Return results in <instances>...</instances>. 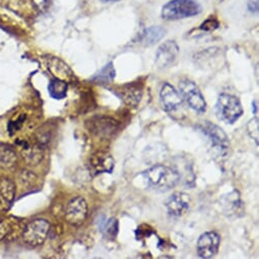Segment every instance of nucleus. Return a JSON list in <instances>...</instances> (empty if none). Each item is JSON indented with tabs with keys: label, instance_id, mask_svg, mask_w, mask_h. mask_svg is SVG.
<instances>
[{
	"label": "nucleus",
	"instance_id": "1",
	"mask_svg": "<svg viewBox=\"0 0 259 259\" xmlns=\"http://www.w3.org/2000/svg\"><path fill=\"white\" fill-rule=\"evenodd\" d=\"M144 176L149 186L160 192L174 188L180 181V174L175 169L165 165H156L148 169Z\"/></svg>",
	"mask_w": 259,
	"mask_h": 259
},
{
	"label": "nucleus",
	"instance_id": "2",
	"mask_svg": "<svg viewBox=\"0 0 259 259\" xmlns=\"http://www.w3.org/2000/svg\"><path fill=\"white\" fill-rule=\"evenodd\" d=\"M201 8L195 0H171L162 10V19L177 21L199 15Z\"/></svg>",
	"mask_w": 259,
	"mask_h": 259
},
{
	"label": "nucleus",
	"instance_id": "3",
	"mask_svg": "<svg viewBox=\"0 0 259 259\" xmlns=\"http://www.w3.org/2000/svg\"><path fill=\"white\" fill-rule=\"evenodd\" d=\"M215 109L219 118L227 124H234L243 114V108L240 100L229 94L220 95Z\"/></svg>",
	"mask_w": 259,
	"mask_h": 259
},
{
	"label": "nucleus",
	"instance_id": "4",
	"mask_svg": "<svg viewBox=\"0 0 259 259\" xmlns=\"http://www.w3.org/2000/svg\"><path fill=\"white\" fill-rule=\"evenodd\" d=\"M179 89L183 100L186 101L192 110L198 113H204L206 111V102L204 97L193 81L183 79L179 83Z\"/></svg>",
	"mask_w": 259,
	"mask_h": 259
},
{
	"label": "nucleus",
	"instance_id": "5",
	"mask_svg": "<svg viewBox=\"0 0 259 259\" xmlns=\"http://www.w3.org/2000/svg\"><path fill=\"white\" fill-rule=\"evenodd\" d=\"M49 231L50 224L46 220L37 219L26 226L23 232V238L31 246H40L47 239Z\"/></svg>",
	"mask_w": 259,
	"mask_h": 259
},
{
	"label": "nucleus",
	"instance_id": "6",
	"mask_svg": "<svg viewBox=\"0 0 259 259\" xmlns=\"http://www.w3.org/2000/svg\"><path fill=\"white\" fill-rule=\"evenodd\" d=\"M88 126L90 133L100 139H110L118 129V123L114 119L106 116L92 118Z\"/></svg>",
	"mask_w": 259,
	"mask_h": 259
},
{
	"label": "nucleus",
	"instance_id": "7",
	"mask_svg": "<svg viewBox=\"0 0 259 259\" xmlns=\"http://www.w3.org/2000/svg\"><path fill=\"white\" fill-rule=\"evenodd\" d=\"M88 217V203L81 196L72 198L65 209V219L73 227L81 226Z\"/></svg>",
	"mask_w": 259,
	"mask_h": 259
},
{
	"label": "nucleus",
	"instance_id": "8",
	"mask_svg": "<svg viewBox=\"0 0 259 259\" xmlns=\"http://www.w3.org/2000/svg\"><path fill=\"white\" fill-rule=\"evenodd\" d=\"M179 55V47L174 41H167L162 44L156 54V64L161 69L174 65Z\"/></svg>",
	"mask_w": 259,
	"mask_h": 259
},
{
	"label": "nucleus",
	"instance_id": "9",
	"mask_svg": "<svg viewBox=\"0 0 259 259\" xmlns=\"http://www.w3.org/2000/svg\"><path fill=\"white\" fill-rule=\"evenodd\" d=\"M221 238L215 232H206L202 234L197 241V252L202 258L214 256L220 248Z\"/></svg>",
	"mask_w": 259,
	"mask_h": 259
},
{
	"label": "nucleus",
	"instance_id": "10",
	"mask_svg": "<svg viewBox=\"0 0 259 259\" xmlns=\"http://www.w3.org/2000/svg\"><path fill=\"white\" fill-rule=\"evenodd\" d=\"M89 166L94 174L111 173L115 166L113 157L104 151H99L93 154L89 160Z\"/></svg>",
	"mask_w": 259,
	"mask_h": 259
},
{
	"label": "nucleus",
	"instance_id": "11",
	"mask_svg": "<svg viewBox=\"0 0 259 259\" xmlns=\"http://www.w3.org/2000/svg\"><path fill=\"white\" fill-rule=\"evenodd\" d=\"M161 103L163 108L167 112H173L177 110L183 103L181 94L169 82H165L160 93Z\"/></svg>",
	"mask_w": 259,
	"mask_h": 259
},
{
	"label": "nucleus",
	"instance_id": "12",
	"mask_svg": "<svg viewBox=\"0 0 259 259\" xmlns=\"http://www.w3.org/2000/svg\"><path fill=\"white\" fill-rule=\"evenodd\" d=\"M190 197L189 195L182 193V192H177L174 193L166 203L168 212L171 215L174 217H181L184 213L187 212V210L190 207Z\"/></svg>",
	"mask_w": 259,
	"mask_h": 259
},
{
	"label": "nucleus",
	"instance_id": "13",
	"mask_svg": "<svg viewBox=\"0 0 259 259\" xmlns=\"http://www.w3.org/2000/svg\"><path fill=\"white\" fill-rule=\"evenodd\" d=\"M204 133L208 136L211 140V143L214 148L219 149L220 151L228 149V138L223 132V129L217 125H213L209 122H206L203 128Z\"/></svg>",
	"mask_w": 259,
	"mask_h": 259
},
{
	"label": "nucleus",
	"instance_id": "14",
	"mask_svg": "<svg viewBox=\"0 0 259 259\" xmlns=\"http://www.w3.org/2000/svg\"><path fill=\"white\" fill-rule=\"evenodd\" d=\"M166 34V30L159 26L151 27L147 30H145L141 37H140V43L145 46H151L159 42L164 38Z\"/></svg>",
	"mask_w": 259,
	"mask_h": 259
},
{
	"label": "nucleus",
	"instance_id": "15",
	"mask_svg": "<svg viewBox=\"0 0 259 259\" xmlns=\"http://www.w3.org/2000/svg\"><path fill=\"white\" fill-rule=\"evenodd\" d=\"M49 69L56 76V78H59L65 81L73 78V73L68 68V66L57 58L52 59V61L49 64Z\"/></svg>",
	"mask_w": 259,
	"mask_h": 259
},
{
	"label": "nucleus",
	"instance_id": "16",
	"mask_svg": "<svg viewBox=\"0 0 259 259\" xmlns=\"http://www.w3.org/2000/svg\"><path fill=\"white\" fill-rule=\"evenodd\" d=\"M49 95L51 98L55 100H61L66 97L67 94V83L65 80L54 78L50 81L49 87Z\"/></svg>",
	"mask_w": 259,
	"mask_h": 259
},
{
	"label": "nucleus",
	"instance_id": "17",
	"mask_svg": "<svg viewBox=\"0 0 259 259\" xmlns=\"http://www.w3.org/2000/svg\"><path fill=\"white\" fill-rule=\"evenodd\" d=\"M122 97L127 105L137 106L141 101L142 91L140 89L132 87L131 89L122 91Z\"/></svg>",
	"mask_w": 259,
	"mask_h": 259
},
{
	"label": "nucleus",
	"instance_id": "18",
	"mask_svg": "<svg viewBox=\"0 0 259 259\" xmlns=\"http://www.w3.org/2000/svg\"><path fill=\"white\" fill-rule=\"evenodd\" d=\"M17 160L16 153L7 147H0V164L4 166H13Z\"/></svg>",
	"mask_w": 259,
	"mask_h": 259
},
{
	"label": "nucleus",
	"instance_id": "19",
	"mask_svg": "<svg viewBox=\"0 0 259 259\" xmlns=\"http://www.w3.org/2000/svg\"><path fill=\"white\" fill-rule=\"evenodd\" d=\"M115 69L113 67V63L110 62L108 65H106L99 73H97L93 79L97 80V81H103V82H107V81H111L113 80V78L115 77Z\"/></svg>",
	"mask_w": 259,
	"mask_h": 259
},
{
	"label": "nucleus",
	"instance_id": "20",
	"mask_svg": "<svg viewBox=\"0 0 259 259\" xmlns=\"http://www.w3.org/2000/svg\"><path fill=\"white\" fill-rule=\"evenodd\" d=\"M248 128V133L251 136V138L258 144V119H252L249 121V124L247 126Z\"/></svg>",
	"mask_w": 259,
	"mask_h": 259
},
{
	"label": "nucleus",
	"instance_id": "21",
	"mask_svg": "<svg viewBox=\"0 0 259 259\" xmlns=\"http://www.w3.org/2000/svg\"><path fill=\"white\" fill-rule=\"evenodd\" d=\"M118 231V223L116 219H111L106 224V233L110 237H115Z\"/></svg>",
	"mask_w": 259,
	"mask_h": 259
},
{
	"label": "nucleus",
	"instance_id": "22",
	"mask_svg": "<svg viewBox=\"0 0 259 259\" xmlns=\"http://www.w3.org/2000/svg\"><path fill=\"white\" fill-rule=\"evenodd\" d=\"M218 27H219V23L214 19H208L201 25L200 29L205 32H211L218 29Z\"/></svg>",
	"mask_w": 259,
	"mask_h": 259
},
{
	"label": "nucleus",
	"instance_id": "23",
	"mask_svg": "<svg viewBox=\"0 0 259 259\" xmlns=\"http://www.w3.org/2000/svg\"><path fill=\"white\" fill-rule=\"evenodd\" d=\"M9 231H10L9 224L3 220H0V240L7 236Z\"/></svg>",
	"mask_w": 259,
	"mask_h": 259
},
{
	"label": "nucleus",
	"instance_id": "24",
	"mask_svg": "<svg viewBox=\"0 0 259 259\" xmlns=\"http://www.w3.org/2000/svg\"><path fill=\"white\" fill-rule=\"evenodd\" d=\"M248 10L250 12H257L258 11V4L256 2H250L248 4Z\"/></svg>",
	"mask_w": 259,
	"mask_h": 259
},
{
	"label": "nucleus",
	"instance_id": "25",
	"mask_svg": "<svg viewBox=\"0 0 259 259\" xmlns=\"http://www.w3.org/2000/svg\"><path fill=\"white\" fill-rule=\"evenodd\" d=\"M102 3H116L119 2V0H101Z\"/></svg>",
	"mask_w": 259,
	"mask_h": 259
}]
</instances>
